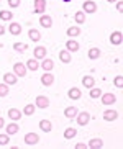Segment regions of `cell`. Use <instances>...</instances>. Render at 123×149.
Listing matches in <instances>:
<instances>
[{
  "mask_svg": "<svg viewBox=\"0 0 123 149\" xmlns=\"http://www.w3.org/2000/svg\"><path fill=\"white\" fill-rule=\"evenodd\" d=\"M82 12L84 13H95L97 12V3L92 0H85L82 3Z\"/></svg>",
  "mask_w": 123,
  "mask_h": 149,
  "instance_id": "6da1fadb",
  "label": "cell"
},
{
  "mask_svg": "<svg viewBox=\"0 0 123 149\" xmlns=\"http://www.w3.org/2000/svg\"><path fill=\"white\" fill-rule=\"evenodd\" d=\"M27 66L23 64V62H17L13 66V74L17 75V77H25L27 75Z\"/></svg>",
  "mask_w": 123,
  "mask_h": 149,
  "instance_id": "7a4b0ae2",
  "label": "cell"
},
{
  "mask_svg": "<svg viewBox=\"0 0 123 149\" xmlns=\"http://www.w3.org/2000/svg\"><path fill=\"white\" fill-rule=\"evenodd\" d=\"M48 107H49V98H48V97H44V95H38V97H36V108L44 110V108H48Z\"/></svg>",
  "mask_w": 123,
  "mask_h": 149,
  "instance_id": "3957f363",
  "label": "cell"
},
{
  "mask_svg": "<svg viewBox=\"0 0 123 149\" xmlns=\"http://www.w3.org/2000/svg\"><path fill=\"white\" fill-rule=\"evenodd\" d=\"M38 141H40V136L36 134V133H28V134H25V144L33 146V144H36Z\"/></svg>",
  "mask_w": 123,
  "mask_h": 149,
  "instance_id": "277c9868",
  "label": "cell"
},
{
  "mask_svg": "<svg viewBox=\"0 0 123 149\" xmlns=\"http://www.w3.org/2000/svg\"><path fill=\"white\" fill-rule=\"evenodd\" d=\"M117 116H118V113H117V110H113V108H108V110L103 111V120H105V121H115Z\"/></svg>",
  "mask_w": 123,
  "mask_h": 149,
  "instance_id": "5b68a950",
  "label": "cell"
},
{
  "mask_svg": "<svg viewBox=\"0 0 123 149\" xmlns=\"http://www.w3.org/2000/svg\"><path fill=\"white\" fill-rule=\"evenodd\" d=\"M75 118H77V123H79L80 126H85L89 123V120H90V115H89L87 111H80V113H77Z\"/></svg>",
  "mask_w": 123,
  "mask_h": 149,
  "instance_id": "8992f818",
  "label": "cell"
},
{
  "mask_svg": "<svg viewBox=\"0 0 123 149\" xmlns=\"http://www.w3.org/2000/svg\"><path fill=\"white\" fill-rule=\"evenodd\" d=\"M102 97V103L103 105H113L115 102H117V97L113 95V93H103Z\"/></svg>",
  "mask_w": 123,
  "mask_h": 149,
  "instance_id": "52a82bcc",
  "label": "cell"
},
{
  "mask_svg": "<svg viewBox=\"0 0 123 149\" xmlns=\"http://www.w3.org/2000/svg\"><path fill=\"white\" fill-rule=\"evenodd\" d=\"M40 25L43 28H51L53 26V18L48 17V15H43V17H40Z\"/></svg>",
  "mask_w": 123,
  "mask_h": 149,
  "instance_id": "ba28073f",
  "label": "cell"
},
{
  "mask_svg": "<svg viewBox=\"0 0 123 149\" xmlns=\"http://www.w3.org/2000/svg\"><path fill=\"white\" fill-rule=\"evenodd\" d=\"M8 118L12 120V121H18V120L22 118V111L18 108H10L8 110Z\"/></svg>",
  "mask_w": 123,
  "mask_h": 149,
  "instance_id": "9c48e42d",
  "label": "cell"
},
{
  "mask_svg": "<svg viewBox=\"0 0 123 149\" xmlns=\"http://www.w3.org/2000/svg\"><path fill=\"white\" fill-rule=\"evenodd\" d=\"M82 85L85 88H92V87H95V80H94V77H90V75H84L82 77Z\"/></svg>",
  "mask_w": 123,
  "mask_h": 149,
  "instance_id": "30bf717a",
  "label": "cell"
},
{
  "mask_svg": "<svg viewBox=\"0 0 123 149\" xmlns=\"http://www.w3.org/2000/svg\"><path fill=\"white\" fill-rule=\"evenodd\" d=\"M46 54H48V51H46L44 46H38V48H35V59H44Z\"/></svg>",
  "mask_w": 123,
  "mask_h": 149,
  "instance_id": "8fae6325",
  "label": "cell"
},
{
  "mask_svg": "<svg viewBox=\"0 0 123 149\" xmlns=\"http://www.w3.org/2000/svg\"><path fill=\"white\" fill-rule=\"evenodd\" d=\"M77 113H79V110L75 108V107H67V108L64 110V116H66V118H75Z\"/></svg>",
  "mask_w": 123,
  "mask_h": 149,
  "instance_id": "7c38bea8",
  "label": "cell"
},
{
  "mask_svg": "<svg viewBox=\"0 0 123 149\" xmlns=\"http://www.w3.org/2000/svg\"><path fill=\"white\" fill-rule=\"evenodd\" d=\"M110 43L112 44H122V33L120 31H113L112 35H110Z\"/></svg>",
  "mask_w": 123,
  "mask_h": 149,
  "instance_id": "4fadbf2b",
  "label": "cell"
},
{
  "mask_svg": "<svg viewBox=\"0 0 123 149\" xmlns=\"http://www.w3.org/2000/svg\"><path fill=\"white\" fill-rule=\"evenodd\" d=\"M46 8V0H35V13H43Z\"/></svg>",
  "mask_w": 123,
  "mask_h": 149,
  "instance_id": "5bb4252c",
  "label": "cell"
},
{
  "mask_svg": "<svg viewBox=\"0 0 123 149\" xmlns=\"http://www.w3.org/2000/svg\"><path fill=\"white\" fill-rule=\"evenodd\" d=\"M41 61H43V62H41V69H44L46 72H49V70L54 67L53 59H46V57H44V59H41Z\"/></svg>",
  "mask_w": 123,
  "mask_h": 149,
  "instance_id": "9a60e30c",
  "label": "cell"
},
{
  "mask_svg": "<svg viewBox=\"0 0 123 149\" xmlns=\"http://www.w3.org/2000/svg\"><path fill=\"white\" fill-rule=\"evenodd\" d=\"M66 46H67V51L69 53H75V51H79V43L75 40H69L66 43Z\"/></svg>",
  "mask_w": 123,
  "mask_h": 149,
  "instance_id": "2e32d148",
  "label": "cell"
},
{
  "mask_svg": "<svg viewBox=\"0 0 123 149\" xmlns=\"http://www.w3.org/2000/svg\"><path fill=\"white\" fill-rule=\"evenodd\" d=\"M3 80L7 85H13V84H17V75L12 74V72H7V74L3 75Z\"/></svg>",
  "mask_w": 123,
  "mask_h": 149,
  "instance_id": "e0dca14e",
  "label": "cell"
},
{
  "mask_svg": "<svg viewBox=\"0 0 123 149\" xmlns=\"http://www.w3.org/2000/svg\"><path fill=\"white\" fill-rule=\"evenodd\" d=\"M53 82H54L53 74H49V72H46V74H43V75H41V84H43V85H51Z\"/></svg>",
  "mask_w": 123,
  "mask_h": 149,
  "instance_id": "ac0fdd59",
  "label": "cell"
},
{
  "mask_svg": "<svg viewBox=\"0 0 123 149\" xmlns=\"http://www.w3.org/2000/svg\"><path fill=\"white\" fill-rule=\"evenodd\" d=\"M40 128H41V131L49 133L51 130H53V125H51V121H48V120H41V121H40Z\"/></svg>",
  "mask_w": 123,
  "mask_h": 149,
  "instance_id": "d6986e66",
  "label": "cell"
},
{
  "mask_svg": "<svg viewBox=\"0 0 123 149\" xmlns=\"http://www.w3.org/2000/svg\"><path fill=\"white\" fill-rule=\"evenodd\" d=\"M67 97H69V98H72V100H79V98H80V90H79V88H75V87L69 88Z\"/></svg>",
  "mask_w": 123,
  "mask_h": 149,
  "instance_id": "ffe728a7",
  "label": "cell"
},
{
  "mask_svg": "<svg viewBox=\"0 0 123 149\" xmlns=\"http://www.w3.org/2000/svg\"><path fill=\"white\" fill-rule=\"evenodd\" d=\"M25 66H27V69H30V70H38L40 69V64H38V61H36L35 57H33V59H28Z\"/></svg>",
  "mask_w": 123,
  "mask_h": 149,
  "instance_id": "44dd1931",
  "label": "cell"
},
{
  "mask_svg": "<svg viewBox=\"0 0 123 149\" xmlns=\"http://www.w3.org/2000/svg\"><path fill=\"white\" fill-rule=\"evenodd\" d=\"M8 31L12 33V35L17 36V35H20V33H22V26H20L18 23H12V25L8 26Z\"/></svg>",
  "mask_w": 123,
  "mask_h": 149,
  "instance_id": "7402d4cb",
  "label": "cell"
},
{
  "mask_svg": "<svg viewBox=\"0 0 123 149\" xmlns=\"http://www.w3.org/2000/svg\"><path fill=\"white\" fill-rule=\"evenodd\" d=\"M12 18H13V13H12V12H8V10H2V12H0V20L10 22Z\"/></svg>",
  "mask_w": 123,
  "mask_h": 149,
  "instance_id": "603a6c76",
  "label": "cell"
},
{
  "mask_svg": "<svg viewBox=\"0 0 123 149\" xmlns=\"http://www.w3.org/2000/svg\"><path fill=\"white\" fill-rule=\"evenodd\" d=\"M59 59H61L64 64H69L71 62V53L69 51H61V53H59Z\"/></svg>",
  "mask_w": 123,
  "mask_h": 149,
  "instance_id": "cb8c5ba5",
  "label": "cell"
},
{
  "mask_svg": "<svg viewBox=\"0 0 123 149\" xmlns=\"http://www.w3.org/2000/svg\"><path fill=\"white\" fill-rule=\"evenodd\" d=\"M87 56H89V59H97V57H100V49L99 48H90Z\"/></svg>",
  "mask_w": 123,
  "mask_h": 149,
  "instance_id": "d4e9b609",
  "label": "cell"
},
{
  "mask_svg": "<svg viewBox=\"0 0 123 149\" xmlns=\"http://www.w3.org/2000/svg\"><path fill=\"white\" fill-rule=\"evenodd\" d=\"M103 146V141L99 139V138H94V139L89 141V148H102Z\"/></svg>",
  "mask_w": 123,
  "mask_h": 149,
  "instance_id": "484cf974",
  "label": "cell"
},
{
  "mask_svg": "<svg viewBox=\"0 0 123 149\" xmlns=\"http://www.w3.org/2000/svg\"><path fill=\"white\" fill-rule=\"evenodd\" d=\"M28 36H30L31 41H40V38H41V35H40L38 30H30L28 31Z\"/></svg>",
  "mask_w": 123,
  "mask_h": 149,
  "instance_id": "4316f807",
  "label": "cell"
},
{
  "mask_svg": "<svg viewBox=\"0 0 123 149\" xmlns=\"http://www.w3.org/2000/svg\"><path fill=\"white\" fill-rule=\"evenodd\" d=\"M18 133V125L17 123H10L7 126V134H17Z\"/></svg>",
  "mask_w": 123,
  "mask_h": 149,
  "instance_id": "83f0119b",
  "label": "cell"
},
{
  "mask_svg": "<svg viewBox=\"0 0 123 149\" xmlns=\"http://www.w3.org/2000/svg\"><path fill=\"white\" fill-rule=\"evenodd\" d=\"M75 134H77V131H75L74 128H67L66 131H64V138H66V139H72Z\"/></svg>",
  "mask_w": 123,
  "mask_h": 149,
  "instance_id": "f1b7e54d",
  "label": "cell"
},
{
  "mask_svg": "<svg viewBox=\"0 0 123 149\" xmlns=\"http://www.w3.org/2000/svg\"><path fill=\"white\" fill-rule=\"evenodd\" d=\"M67 35H69L71 38H72V36L75 38V36H79V35H80V30H79L77 26H71L69 30H67Z\"/></svg>",
  "mask_w": 123,
  "mask_h": 149,
  "instance_id": "f546056e",
  "label": "cell"
},
{
  "mask_svg": "<svg viewBox=\"0 0 123 149\" xmlns=\"http://www.w3.org/2000/svg\"><path fill=\"white\" fill-rule=\"evenodd\" d=\"M27 48H28V46H27L25 43H15V44H13V49H15V51H20V53L27 51Z\"/></svg>",
  "mask_w": 123,
  "mask_h": 149,
  "instance_id": "4dcf8cb0",
  "label": "cell"
},
{
  "mask_svg": "<svg viewBox=\"0 0 123 149\" xmlns=\"http://www.w3.org/2000/svg\"><path fill=\"white\" fill-rule=\"evenodd\" d=\"M74 18H75L77 23H84L85 22V13H84V12H77V13L74 15Z\"/></svg>",
  "mask_w": 123,
  "mask_h": 149,
  "instance_id": "1f68e13d",
  "label": "cell"
},
{
  "mask_svg": "<svg viewBox=\"0 0 123 149\" xmlns=\"http://www.w3.org/2000/svg\"><path fill=\"white\" fill-rule=\"evenodd\" d=\"M100 95H102L100 88H95V87H92V88H90V98H99Z\"/></svg>",
  "mask_w": 123,
  "mask_h": 149,
  "instance_id": "d6a6232c",
  "label": "cell"
},
{
  "mask_svg": "<svg viewBox=\"0 0 123 149\" xmlns=\"http://www.w3.org/2000/svg\"><path fill=\"white\" fill-rule=\"evenodd\" d=\"M23 113L28 115V116H30V115H33V113H35V105H31V103H30V105H27L25 108H23Z\"/></svg>",
  "mask_w": 123,
  "mask_h": 149,
  "instance_id": "836d02e7",
  "label": "cell"
},
{
  "mask_svg": "<svg viewBox=\"0 0 123 149\" xmlns=\"http://www.w3.org/2000/svg\"><path fill=\"white\" fill-rule=\"evenodd\" d=\"M8 95V85L7 84H0V97Z\"/></svg>",
  "mask_w": 123,
  "mask_h": 149,
  "instance_id": "e575fe53",
  "label": "cell"
},
{
  "mask_svg": "<svg viewBox=\"0 0 123 149\" xmlns=\"http://www.w3.org/2000/svg\"><path fill=\"white\" fill-rule=\"evenodd\" d=\"M8 141H10V134H0V146L8 144Z\"/></svg>",
  "mask_w": 123,
  "mask_h": 149,
  "instance_id": "d590c367",
  "label": "cell"
},
{
  "mask_svg": "<svg viewBox=\"0 0 123 149\" xmlns=\"http://www.w3.org/2000/svg\"><path fill=\"white\" fill-rule=\"evenodd\" d=\"M115 85H117L118 88L123 87V77L122 75H117V77H115Z\"/></svg>",
  "mask_w": 123,
  "mask_h": 149,
  "instance_id": "8d00e7d4",
  "label": "cell"
},
{
  "mask_svg": "<svg viewBox=\"0 0 123 149\" xmlns=\"http://www.w3.org/2000/svg\"><path fill=\"white\" fill-rule=\"evenodd\" d=\"M8 5L12 8H17L18 5H20V0H8Z\"/></svg>",
  "mask_w": 123,
  "mask_h": 149,
  "instance_id": "74e56055",
  "label": "cell"
},
{
  "mask_svg": "<svg viewBox=\"0 0 123 149\" xmlns=\"http://www.w3.org/2000/svg\"><path fill=\"white\" fill-rule=\"evenodd\" d=\"M87 144H84V143H79V144H75V149H85Z\"/></svg>",
  "mask_w": 123,
  "mask_h": 149,
  "instance_id": "f35d334b",
  "label": "cell"
},
{
  "mask_svg": "<svg viewBox=\"0 0 123 149\" xmlns=\"http://www.w3.org/2000/svg\"><path fill=\"white\" fill-rule=\"evenodd\" d=\"M3 126H5V120H3V118H0V130H2Z\"/></svg>",
  "mask_w": 123,
  "mask_h": 149,
  "instance_id": "ab89813d",
  "label": "cell"
},
{
  "mask_svg": "<svg viewBox=\"0 0 123 149\" xmlns=\"http://www.w3.org/2000/svg\"><path fill=\"white\" fill-rule=\"evenodd\" d=\"M117 8H118L120 12H122V10H123V5H122V2H118V3H117Z\"/></svg>",
  "mask_w": 123,
  "mask_h": 149,
  "instance_id": "60d3db41",
  "label": "cell"
},
{
  "mask_svg": "<svg viewBox=\"0 0 123 149\" xmlns=\"http://www.w3.org/2000/svg\"><path fill=\"white\" fill-rule=\"evenodd\" d=\"M3 33H5V28H3V26H2V25H0V36L3 35Z\"/></svg>",
  "mask_w": 123,
  "mask_h": 149,
  "instance_id": "b9f144b4",
  "label": "cell"
},
{
  "mask_svg": "<svg viewBox=\"0 0 123 149\" xmlns=\"http://www.w3.org/2000/svg\"><path fill=\"white\" fill-rule=\"evenodd\" d=\"M62 2H66V3H69V2H72V0H62Z\"/></svg>",
  "mask_w": 123,
  "mask_h": 149,
  "instance_id": "7bdbcfd3",
  "label": "cell"
},
{
  "mask_svg": "<svg viewBox=\"0 0 123 149\" xmlns=\"http://www.w3.org/2000/svg\"><path fill=\"white\" fill-rule=\"evenodd\" d=\"M108 2H110V3H113V2H117V0H108Z\"/></svg>",
  "mask_w": 123,
  "mask_h": 149,
  "instance_id": "ee69618b",
  "label": "cell"
},
{
  "mask_svg": "<svg viewBox=\"0 0 123 149\" xmlns=\"http://www.w3.org/2000/svg\"><path fill=\"white\" fill-rule=\"evenodd\" d=\"M2 46H3V44H2V43H0V48H2Z\"/></svg>",
  "mask_w": 123,
  "mask_h": 149,
  "instance_id": "f6af8a7d",
  "label": "cell"
}]
</instances>
